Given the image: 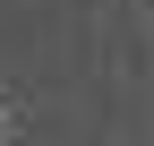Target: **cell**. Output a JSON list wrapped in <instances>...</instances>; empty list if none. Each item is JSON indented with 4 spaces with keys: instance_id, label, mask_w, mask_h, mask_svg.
Here are the masks:
<instances>
[]
</instances>
